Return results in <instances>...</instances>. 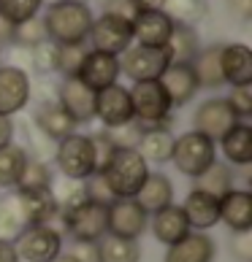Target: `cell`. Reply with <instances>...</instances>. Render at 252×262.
<instances>
[{"mask_svg":"<svg viewBox=\"0 0 252 262\" xmlns=\"http://www.w3.org/2000/svg\"><path fill=\"white\" fill-rule=\"evenodd\" d=\"M101 14H111V16H122V19H130L139 14L133 0H103V11Z\"/></svg>","mask_w":252,"mask_h":262,"instance_id":"cell-44","label":"cell"},{"mask_svg":"<svg viewBox=\"0 0 252 262\" xmlns=\"http://www.w3.org/2000/svg\"><path fill=\"white\" fill-rule=\"evenodd\" d=\"M220 68L228 86L252 84V49L247 43H222Z\"/></svg>","mask_w":252,"mask_h":262,"instance_id":"cell-23","label":"cell"},{"mask_svg":"<svg viewBox=\"0 0 252 262\" xmlns=\"http://www.w3.org/2000/svg\"><path fill=\"white\" fill-rule=\"evenodd\" d=\"M163 11H166V16L173 25L196 27L201 19H206L209 6H206V0H166V3H163Z\"/></svg>","mask_w":252,"mask_h":262,"instance_id":"cell-34","label":"cell"},{"mask_svg":"<svg viewBox=\"0 0 252 262\" xmlns=\"http://www.w3.org/2000/svg\"><path fill=\"white\" fill-rule=\"evenodd\" d=\"M14 133H16V127H14L11 116H0V149L14 143Z\"/></svg>","mask_w":252,"mask_h":262,"instance_id":"cell-48","label":"cell"},{"mask_svg":"<svg viewBox=\"0 0 252 262\" xmlns=\"http://www.w3.org/2000/svg\"><path fill=\"white\" fill-rule=\"evenodd\" d=\"M230 251L239 262H252V232H236L230 241Z\"/></svg>","mask_w":252,"mask_h":262,"instance_id":"cell-45","label":"cell"},{"mask_svg":"<svg viewBox=\"0 0 252 262\" xmlns=\"http://www.w3.org/2000/svg\"><path fill=\"white\" fill-rule=\"evenodd\" d=\"M14 249L22 262H52L63 254V230L54 225H27L14 238Z\"/></svg>","mask_w":252,"mask_h":262,"instance_id":"cell-8","label":"cell"},{"mask_svg":"<svg viewBox=\"0 0 252 262\" xmlns=\"http://www.w3.org/2000/svg\"><path fill=\"white\" fill-rule=\"evenodd\" d=\"M90 141H92V151H95V173H103L106 165L111 162L114 151H117V146L111 143L109 133L101 130V133H90Z\"/></svg>","mask_w":252,"mask_h":262,"instance_id":"cell-42","label":"cell"},{"mask_svg":"<svg viewBox=\"0 0 252 262\" xmlns=\"http://www.w3.org/2000/svg\"><path fill=\"white\" fill-rule=\"evenodd\" d=\"M82 3H87V0H82Z\"/></svg>","mask_w":252,"mask_h":262,"instance_id":"cell-54","label":"cell"},{"mask_svg":"<svg viewBox=\"0 0 252 262\" xmlns=\"http://www.w3.org/2000/svg\"><path fill=\"white\" fill-rule=\"evenodd\" d=\"M95 119L103 124V130H114L133 122L130 92L122 84H111L106 90L95 92Z\"/></svg>","mask_w":252,"mask_h":262,"instance_id":"cell-12","label":"cell"},{"mask_svg":"<svg viewBox=\"0 0 252 262\" xmlns=\"http://www.w3.org/2000/svg\"><path fill=\"white\" fill-rule=\"evenodd\" d=\"M220 52L222 43H211V46H201V52L192 57V73L198 79V86H206V90H220L225 86L222 81V68H220Z\"/></svg>","mask_w":252,"mask_h":262,"instance_id":"cell-28","label":"cell"},{"mask_svg":"<svg viewBox=\"0 0 252 262\" xmlns=\"http://www.w3.org/2000/svg\"><path fill=\"white\" fill-rule=\"evenodd\" d=\"M54 187V173L41 157H27L22 173L16 181V192H35V189H52Z\"/></svg>","mask_w":252,"mask_h":262,"instance_id":"cell-31","label":"cell"},{"mask_svg":"<svg viewBox=\"0 0 252 262\" xmlns=\"http://www.w3.org/2000/svg\"><path fill=\"white\" fill-rule=\"evenodd\" d=\"M120 76H122L120 73V57L98 52V49H87L76 79L84 81L92 92H101L111 84H120Z\"/></svg>","mask_w":252,"mask_h":262,"instance_id":"cell-15","label":"cell"},{"mask_svg":"<svg viewBox=\"0 0 252 262\" xmlns=\"http://www.w3.org/2000/svg\"><path fill=\"white\" fill-rule=\"evenodd\" d=\"M52 262H76V259H73V257L65 251V254H60V257H57V259H52Z\"/></svg>","mask_w":252,"mask_h":262,"instance_id":"cell-52","label":"cell"},{"mask_svg":"<svg viewBox=\"0 0 252 262\" xmlns=\"http://www.w3.org/2000/svg\"><path fill=\"white\" fill-rule=\"evenodd\" d=\"M192 181H196V189H203V192H209V195H215V198L220 200L222 195H225V192L234 189L236 173L230 170V165H228V162L215 160L206 170L201 173L198 179H192Z\"/></svg>","mask_w":252,"mask_h":262,"instance_id":"cell-29","label":"cell"},{"mask_svg":"<svg viewBox=\"0 0 252 262\" xmlns=\"http://www.w3.org/2000/svg\"><path fill=\"white\" fill-rule=\"evenodd\" d=\"M0 60H3V49H0ZM0 65H3V62H0Z\"/></svg>","mask_w":252,"mask_h":262,"instance_id":"cell-53","label":"cell"},{"mask_svg":"<svg viewBox=\"0 0 252 262\" xmlns=\"http://www.w3.org/2000/svg\"><path fill=\"white\" fill-rule=\"evenodd\" d=\"M173 143H177V135H173L171 127H152V130L141 133V141L135 146V151L147 160V165H166L171 162Z\"/></svg>","mask_w":252,"mask_h":262,"instance_id":"cell-26","label":"cell"},{"mask_svg":"<svg viewBox=\"0 0 252 262\" xmlns=\"http://www.w3.org/2000/svg\"><path fill=\"white\" fill-rule=\"evenodd\" d=\"M139 11H163V3L166 0H133Z\"/></svg>","mask_w":252,"mask_h":262,"instance_id":"cell-51","label":"cell"},{"mask_svg":"<svg viewBox=\"0 0 252 262\" xmlns=\"http://www.w3.org/2000/svg\"><path fill=\"white\" fill-rule=\"evenodd\" d=\"M139 259H141L139 241L117 235H103L98 241V262H139Z\"/></svg>","mask_w":252,"mask_h":262,"instance_id":"cell-32","label":"cell"},{"mask_svg":"<svg viewBox=\"0 0 252 262\" xmlns=\"http://www.w3.org/2000/svg\"><path fill=\"white\" fill-rule=\"evenodd\" d=\"M215 257H217V244L211 241V235L192 230L179 244L166 246L163 262H215Z\"/></svg>","mask_w":252,"mask_h":262,"instance_id":"cell-25","label":"cell"},{"mask_svg":"<svg viewBox=\"0 0 252 262\" xmlns=\"http://www.w3.org/2000/svg\"><path fill=\"white\" fill-rule=\"evenodd\" d=\"M33 98V79L27 68L0 65V116L22 114Z\"/></svg>","mask_w":252,"mask_h":262,"instance_id":"cell-9","label":"cell"},{"mask_svg":"<svg viewBox=\"0 0 252 262\" xmlns=\"http://www.w3.org/2000/svg\"><path fill=\"white\" fill-rule=\"evenodd\" d=\"M3 46H14V25L0 19V49Z\"/></svg>","mask_w":252,"mask_h":262,"instance_id":"cell-50","label":"cell"},{"mask_svg":"<svg viewBox=\"0 0 252 262\" xmlns=\"http://www.w3.org/2000/svg\"><path fill=\"white\" fill-rule=\"evenodd\" d=\"M106 133H109V138L117 149H135L139 141H141V127L135 122L122 124V127H114V130H106Z\"/></svg>","mask_w":252,"mask_h":262,"instance_id":"cell-43","label":"cell"},{"mask_svg":"<svg viewBox=\"0 0 252 262\" xmlns=\"http://www.w3.org/2000/svg\"><path fill=\"white\" fill-rule=\"evenodd\" d=\"M135 200H139V206L147 213H154V211L166 208V206L173 203V181L166 176V173L152 170L147 176V181H144V187L139 189Z\"/></svg>","mask_w":252,"mask_h":262,"instance_id":"cell-27","label":"cell"},{"mask_svg":"<svg viewBox=\"0 0 252 262\" xmlns=\"http://www.w3.org/2000/svg\"><path fill=\"white\" fill-rule=\"evenodd\" d=\"M109 219V232L106 235H117L128 241H139L149 227V213L139 206L135 198H120L106 208Z\"/></svg>","mask_w":252,"mask_h":262,"instance_id":"cell-11","label":"cell"},{"mask_svg":"<svg viewBox=\"0 0 252 262\" xmlns=\"http://www.w3.org/2000/svg\"><path fill=\"white\" fill-rule=\"evenodd\" d=\"M41 19L52 43L71 46V43H87L95 14L90 3H82V0H52Z\"/></svg>","mask_w":252,"mask_h":262,"instance_id":"cell-1","label":"cell"},{"mask_svg":"<svg viewBox=\"0 0 252 262\" xmlns=\"http://www.w3.org/2000/svg\"><path fill=\"white\" fill-rule=\"evenodd\" d=\"M225 100H228L230 111L236 114L239 122H249V116H252V84L230 86V92H228Z\"/></svg>","mask_w":252,"mask_h":262,"instance_id":"cell-41","label":"cell"},{"mask_svg":"<svg viewBox=\"0 0 252 262\" xmlns=\"http://www.w3.org/2000/svg\"><path fill=\"white\" fill-rule=\"evenodd\" d=\"M68 254L76 262H98V244H73Z\"/></svg>","mask_w":252,"mask_h":262,"instance_id":"cell-46","label":"cell"},{"mask_svg":"<svg viewBox=\"0 0 252 262\" xmlns=\"http://www.w3.org/2000/svg\"><path fill=\"white\" fill-rule=\"evenodd\" d=\"M147 230H152L154 241H158V244H163V246L179 244L182 238L192 232L190 225H187L185 211H182V206H177V203H171V206L149 213V227H147Z\"/></svg>","mask_w":252,"mask_h":262,"instance_id":"cell-18","label":"cell"},{"mask_svg":"<svg viewBox=\"0 0 252 262\" xmlns=\"http://www.w3.org/2000/svg\"><path fill=\"white\" fill-rule=\"evenodd\" d=\"M44 41H49V35H46L41 16L27 19L22 25H14V46H19V49H33V46L44 43Z\"/></svg>","mask_w":252,"mask_h":262,"instance_id":"cell-38","label":"cell"},{"mask_svg":"<svg viewBox=\"0 0 252 262\" xmlns=\"http://www.w3.org/2000/svg\"><path fill=\"white\" fill-rule=\"evenodd\" d=\"M215 160H217V143L211 138H206V135H201L196 130H187V133L177 135L171 162L182 176L198 179Z\"/></svg>","mask_w":252,"mask_h":262,"instance_id":"cell-5","label":"cell"},{"mask_svg":"<svg viewBox=\"0 0 252 262\" xmlns=\"http://www.w3.org/2000/svg\"><path fill=\"white\" fill-rule=\"evenodd\" d=\"M63 232L73 244H98L109 232V219H106V206L84 200L82 206L68 208L60 213Z\"/></svg>","mask_w":252,"mask_h":262,"instance_id":"cell-6","label":"cell"},{"mask_svg":"<svg viewBox=\"0 0 252 262\" xmlns=\"http://www.w3.org/2000/svg\"><path fill=\"white\" fill-rule=\"evenodd\" d=\"M182 211L187 216L190 230H196V232H206L215 225H220V200L203 189L192 187L187 192L185 203H182Z\"/></svg>","mask_w":252,"mask_h":262,"instance_id":"cell-21","label":"cell"},{"mask_svg":"<svg viewBox=\"0 0 252 262\" xmlns=\"http://www.w3.org/2000/svg\"><path fill=\"white\" fill-rule=\"evenodd\" d=\"M160 84H163V90L168 92L173 108L187 105V103L198 95V90H201L190 62H171V65L166 68V73L160 76Z\"/></svg>","mask_w":252,"mask_h":262,"instance_id":"cell-22","label":"cell"},{"mask_svg":"<svg viewBox=\"0 0 252 262\" xmlns=\"http://www.w3.org/2000/svg\"><path fill=\"white\" fill-rule=\"evenodd\" d=\"M225 6L236 19H241V22H249L252 19V0H225Z\"/></svg>","mask_w":252,"mask_h":262,"instance_id":"cell-47","label":"cell"},{"mask_svg":"<svg viewBox=\"0 0 252 262\" xmlns=\"http://www.w3.org/2000/svg\"><path fill=\"white\" fill-rule=\"evenodd\" d=\"M171 65L168 49H154V46H139L130 43L128 49L120 54V73L125 79H130L133 84L139 81H160V76L166 73V68Z\"/></svg>","mask_w":252,"mask_h":262,"instance_id":"cell-7","label":"cell"},{"mask_svg":"<svg viewBox=\"0 0 252 262\" xmlns=\"http://www.w3.org/2000/svg\"><path fill=\"white\" fill-rule=\"evenodd\" d=\"M166 49L171 54V62H192V57L201 52L198 30L187 25H173V33L168 38Z\"/></svg>","mask_w":252,"mask_h":262,"instance_id":"cell-30","label":"cell"},{"mask_svg":"<svg viewBox=\"0 0 252 262\" xmlns=\"http://www.w3.org/2000/svg\"><path fill=\"white\" fill-rule=\"evenodd\" d=\"M25 227L27 225H25L22 211H19L16 195L0 198V241H14Z\"/></svg>","mask_w":252,"mask_h":262,"instance_id":"cell-35","label":"cell"},{"mask_svg":"<svg viewBox=\"0 0 252 262\" xmlns=\"http://www.w3.org/2000/svg\"><path fill=\"white\" fill-rule=\"evenodd\" d=\"M82 187H84V195H87V200H90V203H98V206H106V208H109L111 203L117 200L103 173H92L90 179L82 181Z\"/></svg>","mask_w":252,"mask_h":262,"instance_id":"cell-40","label":"cell"},{"mask_svg":"<svg viewBox=\"0 0 252 262\" xmlns=\"http://www.w3.org/2000/svg\"><path fill=\"white\" fill-rule=\"evenodd\" d=\"M44 6L46 0H0V19L11 25H22L27 19H35Z\"/></svg>","mask_w":252,"mask_h":262,"instance_id":"cell-36","label":"cell"},{"mask_svg":"<svg viewBox=\"0 0 252 262\" xmlns=\"http://www.w3.org/2000/svg\"><path fill=\"white\" fill-rule=\"evenodd\" d=\"M0 262H22L14 249V241H0Z\"/></svg>","mask_w":252,"mask_h":262,"instance_id":"cell-49","label":"cell"},{"mask_svg":"<svg viewBox=\"0 0 252 262\" xmlns=\"http://www.w3.org/2000/svg\"><path fill=\"white\" fill-rule=\"evenodd\" d=\"M30 122H33V127L41 133L44 138H49L52 143L68 138V135L76 133V127H79V124L68 116V111L57 103V98H46V100L38 103Z\"/></svg>","mask_w":252,"mask_h":262,"instance_id":"cell-16","label":"cell"},{"mask_svg":"<svg viewBox=\"0 0 252 262\" xmlns=\"http://www.w3.org/2000/svg\"><path fill=\"white\" fill-rule=\"evenodd\" d=\"M236 122L239 119H236V114L230 111L225 98H206L196 108V114H192V130L211 138L215 143L234 127Z\"/></svg>","mask_w":252,"mask_h":262,"instance_id":"cell-14","label":"cell"},{"mask_svg":"<svg viewBox=\"0 0 252 262\" xmlns=\"http://www.w3.org/2000/svg\"><path fill=\"white\" fill-rule=\"evenodd\" d=\"M130 105H133V122L144 130L152 127H171L173 119V103L160 81H139L130 86Z\"/></svg>","mask_w":252,"mask_h":262,"instance_id":"cell-2","label":"cell"},{"mask_svg":"<svg viewBox=\"0 0 252 262\" xmlns=\"http://www.w3.org/2000/svg\"><path fill=\"white\" fill-rule=\"evenodd\" d=\"M130 30L133 43L163 49L173 33V22L166 16V11H139L130 19Z\"/></svg>","mask_w":252,"mask_h":262,"instance_id":"cell-17","label":"cell"},{"mask_svg":"<svg viewBox=\"0 0 252 262\" xmlns=\"http://www.w3.org/2000/svg\"><path fill=\"white\" fill-rule=\"evenodd\" d=\"M16 203L25 225H52L54 219H60V203L54 198V189L16 192Z\"/></svg>","mask_w":252,"mask_h":262,"instance_id":"cell-20","label":"cell"},{"mask_svg":"<svg viewBox=\"0 0 252 262\" xmlns=\"http://www.w3.org/2000/svg\"><path fill=\"white\" fill-rule=\"evenodd\" d=\"M87 43H90V49H98V52L120 57L133 43L130 22L122 19V16H111V14L95 16L92 27H90V35H87Z\"/></svg>","mask_w":252,"mask_h":262,"instance_id":"cell-10","label":"cell"},{"mask_svg":"<svg viewBox=\"0 0 252 262\" xmlns=\"http://www.w3.org/2000/svg\"><path fill=\"white\" fill-rule=\"evenodd\" d=\"M87 54V43H71V46H57V71L63 79L65 76H76L82 68V60Z\"/></svg>","mask_w":252,"mask_h":262,"instance_id":"cell-39","label":"cell"},{"mask_svg":"<svg viewBox=\"0 0 252 262\" xmlns=\"http://www.w3.org/2000/svg\"><path fill=\"white\" fill-rule=\"evenodd\" d=\"M54 98L76 124H90L95 119V92L84 81L76 79V76H65L57 84Z\"/></svg>","mask_w":252,"mask_h":262,"instance_id":"cell-13","label":"cell"},{"mask_svg":"<svg viewBox=\"0 0 252 262\" xmlns=\"http://www.w3.org/2000/svg\"><path fill=\"white\" fill-rule=\"evenodd\" d=\"M217 149L222 151L228 165L234 168H249L252 165V124L249 122H236L222 138L217 141Z\"/></svg>","mask_w":252,"mask_h":262,"instance_id":"cell-24","label":"cell"},{"mask_svg":"<svg viewBox=\"0 0 252 262\" xmlns=\"http://www.w3.org/2000/svg\"><path fill=\"white\" fill-rule=\"evenodd\" d=\"M27 65L38 76H52L57 71V43L44 41L33 49H27Z\"/></svg>","mask_w":252,"mask_h":262,"instance_id":"cell-37","label":"cell"},{"mask_svg":"<svg viewBox=\"0 0 252 262\" xmlns=\"http://www.w3.org/2000/svg\"><path fill=\"white\" fill-rule=\"evenodd\" d=\"M220 222L230 232H252V192L230 189L220 198Z\"/></svg>","mask_w":252,"mask_h":262,"instance_id":"cell-19","label":"cell"},{"mask_svg":"<svg viewBox=\"0 0 252 262\" xmlns=\"http://www.w3.org/2000/svg\"><path fill=\"white\" fill-rule=\"evenodd\" d=\"M149 165L135 149H117L111 162L106 165L103 176L109 181V187L114 192V198H135L139 189L144 187V181L149 176Z\"/></svg>","mask_w":252,"mask_h":262,"instance_id":"cell-3","label":"cell"},{"mask_svg":"<svg viewBox=\"0 0 252 262\" xmlns=\"http://www.w3.org/2000/svg\"><path fill=\"white\" fill-rule=\"evenodd\" d=\"M54 165L60 170V176L68 181H84L95 173V151L92 141L84 133H71L68 138L54 143Z\"/></svg>","mask_w":252,"mask_h":262,"instance_id":"cell-4","label":"cell"},{"mask_svg":"<svg viewBox=\"0 0 252 262\" xmlns=\"http://www.w3.org/2000/svg\"><path fill=\"white\" fill-rule=\"evenodd\" d=\"M27 157L30 154L25 151V146H19V143H8V146L0 149V189L16 187L19 173H22Z\"/></svg>","mask_w":252,"mask_h":262,"instance_id":"cell-33","label":"cell"}]
</instances>
